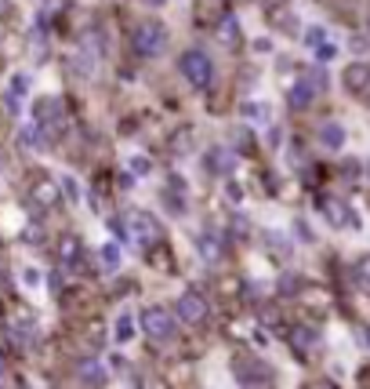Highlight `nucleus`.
Segmentation results:
<instances>
[{
    "instance_id": "1",
    "label": "nucleus",
    "mask_w": 370,
    "mask_h": 389,
    "mask_svg": "<svg viewBox=\"0 0 370 389\" xmlns=\"http://www.w3.org/2000/svg\"><path fill=\"white\" fill-rule=\"evenodd\" d=\"M124 229H127V244H135L138 251H152V248L164 244V226L152 219L149 211H127Z\"/></svg>"
},
{
    "instance_id": "21",
    "label": "nucleus",
    "mask_w": 370,
    "mask_h": 389,
    "mask_svg": "<svg viewBox=\"0 0 370 389\" xmlns=\"http://www.w3.org/2000/svg\"><path fill=\"white\" fill-rule=\"evenodd\" d=\"M102 262H105V269H120V248L117 244H102Z\"/></svg>"
},
{
    "instance_id": "18",
    "label": "nucleus",
    "mask_w": 370,
    "mask_h": 389,
    "mask_svg": "<svg viewBox=\"0 0 370 389\" xmlns=\"http://www.w3.org/2000/svg\"><path fill=\"white\" fill-rule=\"evenodd\" d=\"M319 142L331 146V149H341V146H345V127H341L338 120H326V124L319 127Z\"/></svg>"
},
{
    "instance_id": "31",
    "label": "nucleus",
    "mask_w": 370,
    "mask_h": 389,
    "mask_svg": "<svg viewBox=\"0 0 370 389\" xmlns=\"http://www.w3.org/2000/svg\"><path fill=\"white\" fill-rule=\"evenodd\" d=\"M305 389H338V385H331V382H312V385H305Z\"/></svg>"
},
{
    "instance_id": "22",
    "label": "nucleus",
    "mask_w": 370,
    "mask_h": 389,
    "mask_svg": "<svg viewBox=\"0 0 370 389\" xmlns=\"http://www.w3.org/2000/svg\"><path fill=\"white\" fill-rule=\"evenodd\" d=\"M305 44L319 51V48L326 44V30H323V26H312V30H305Z\"/></svg>"
},
{
    "instance_id": "16",
    "label": "nucleus",
    "mask_w": 370,
    "mask_h": 389,
    "mask_svg": "<svg viewBox=\"0 0 370 389\" xmlns=\"http://www.w3.org/2000/svg\"><path fill=\"white\" fill-rule=\"evenodd\" d=\"M239 113H244V120H251V124H269L272 120V106L269 102H244Z\"/></svg>"
},
{
    "instance_id": "4",
    "label": "nucleus",
    "mask_w": 370,
    "mask_h": 389,
    "mask_svg": "<svg viewBox=\"0 0 370 389\" xmlns=\"http://www.w3.org/2000/svg\"><path fill=\"white\" fill-rule=\"evenodd\" d=\"M232 371H236V378H239L244 389H269L272 385V371L258 357H239L232 364Z\"/></svg>"
},
{
    "instance_id": "17",
    "label": "nucleus",
    "mask_w": 370,
    "mask_h": 389,
    "mask_svg": "<svg viewBox=\"0 0 370 389\" xmlns=\"http://www.w3.org/2000/svg\"><path fill=\"white\" fill-rule=\"evenodd\" d=\"M207 164L218 171V175H229V171L236 167V153H229V149L218 146V149H211V153H207Z\"/></svg>"
},
{
    "instance_id": "33",
    "label": "nucleus",
    "mask_w": 370,
    "mask_h": 389,
    "mask_svg": "<svg viewBox=\"0 0 370 389\" xmlns=\"http://www.w3.org/2000/svg\"><path fill=\"white\" fill-rule=\"evenodd\" d=\"M8 11V0H0V15H4Z\"/></svg>"
},
{
    "instance_id": "12",
    "label": "nucleus",
    "mask_w": 370,
    "mask_h": 389,
    "mask_svg": "<svg viewBox=\"0 0 370 389\" xmlns=\"http://www.w3.org/2000/svg\"><path fill=\"white\" fill-rule=\"evenodd\" d=\"M316 342H319V331L312 328V324H298V328L291 331V345L298 350V357L312 353V350H316Z\"/></svg>"
},
{
    "instance_id": "26",
    "label": "nucleus",
    "mask_w": 370,
    "mask_h": 389,
    "mask_svg": "<svg viewBox=\"0 0 370 389\" xmlns=\"http://www.w3.org/2000/svg\"><path fill=\"white\" fill-rule=\"evenodd\" d=\"M29 91V77L26 73H15L11 77V95H26Z\"/></svg>"
},
{
    "instance_id": "15",
    "label": "nucleus",
    "mask_w": 370,
    "mask_h": 389,
    "mask_svg": "<svg viewBox=\"0 0 370 389\" xmlns=\"http://www.w3.org/2000/svg\"><path fill=\"white\" fill-rule=\"evenodd\" d=\"M218 40H222L225 48H239L244 37H239V18L236 15H225L222 23H218Z\"/></svg>"
},
{
    "instance_id": "24",
    "label": "nucleus",
    "mask_w": 370,
    "mask_h": 389,
    "mask_svg": "<svg viewBox=\"0 0 370 389\" xmlns=\"http://www.w3.org/2000/svg\"><path fill=\"white\" fill-rule=\"evenodd\" d=\"M149 171H152L149 157H131V175H149Z\"/></svg>"
},
{
    "instance_id": "3",
    "label": "nucleus",
    "mask_w": 370,
    "mask_h": 389,
    "mask_svg": "<svg viewBox=\"0 0 370 389\" xmlns=\"http://www.w3.org/2000/svg\"><path fill=\"white\" fill-rule=\"evenodd\" d=\"M178 70L185 73V80L192 84V88H211V77H214V66H211V55L200 51V48H189L178 62Z\"/></svg>"
},
{
    "instance_id": "11",
    "label": "nucleus",
    "mask_w": 370,
    "mask_h": 389,
    "mask_svg": "<svg viewBox=\"0 0 370 389\" xmlns=\"http://www.w3.org/2000/svg\"><path fill=\"white\" fill-rule=\"evenodd\" d=\"M196 251H200V258H207V262H222V251H225V241L218 233L204 229L200 236H196Z\"/></svg>"
},
{
    "instance_id": "28",
    "label": "nucleus",
    "mask_w": 370,
    "mask_h": 389,
    "mask_svg": "<svg viewBox=\"0 0 370 389\" xmlns=\"http://www.w3.org/2000/svg\"><path fill=\"white\" fill-rule=\"evenodd\" d=\"M87 338H91V342L98 345V342L105 338V331H102V324H91V328H87Z\"/></svg>"
},
{
    "instance_id": "29",
    "label": "nucleus",
    "mask_w": 370,
    "mask_h": 389,
    "mask_svg": "<svg viewBox=\"0 0 370 389\" xmlns=\"http://www.w3.org/2000/svg\"><path fill=\"white\" fill-rule=\"evenodd\" d=\"M22 241H29V244H37V241H40V226H29L26 233H22Z\"/></svg>"
},
{
    "instance_id": "35",
    "label": "nucleus",
    "mask_w": 370,
    "mask_h": 389,
    "mask_svg": "<svg viewBox=\"0 0 370 389\" xmlns=\"http://www.w3.org/2000/svg\"><path fill=\"white\" fill-rule=\"evenodd\" d=\"M366 342H370V328H366Z\"/></svg>"
},
{
    "instance_id": "14",
    "label": "nucleus",
    "mask_w": 370,
    "mask_h": 389,
    "mask_svg": "<svg viewBox=\"0 0 370 389\" xmlns=\"http://www.w3.org/2000/svg\"><path fill=\"white\" fill-rule=\"evenodd\" d=\"M77 371H80V378H84L87 385H105V382H109L105 367H102L98 360H91V357H84V360H80V367H77Z\"/></svg>"
},
{
    "instance_id": "27",
    "label": "nucleus",
    "mask_w": 370,
    "mask_h": 389,
    "mask_svg": "<svg viewBox=\"0 0 370 389\" xmlns=\"http://www.w3.org/2000/svg\"><path fill=\"white\" fill-rule=\"evenodd\" d=\"M18 146H22V149L37 146V132H18Z\"/></svg>"
},
{
    "instance_id": "6",
    "label": "nucleus",
    "mask_w": 370,
    "mask_h": 389,
    "mask_svg": "<svg viewBox=\"0 0 370 389\" xmlns=\"http://www.w3.org/2000/svg\"><path fill=\"white\" fill-rule=\"evenodd\" d=\"M319 88H323V73H309V77H301L294 88L287 91V106L291 110H309L312 106V98L319 95Z\"/></svg>"
},
{
    "instance_id": "20",
    "label": "nucleus",
    "mask_w": 370,
    "mask_h": 389,
    "mask_svg": "<svg viewBox=\"0 0 370 389\" xmlns=\"http://www.w3.org/2000/svg\"><path fill=\"white\" fill-rule=\"evenodd\" d=\"M192 127H182V132H174L171 135V149H174V153H192Z\"/></svg>"
},
{
    "instance_id": "9",
    "label": "nucleus",
    "mask_w": 370,
    "mask_h": 389,
    "mask_svg": "<svg viewBox=\"0 0 370 389\" xmlns=\"http://www.w3.org/2000/svg\"><path fill=\"white\" fill-rule=\"evenodd\" d=\"M341 84H345V91L363 95L370 88V62H348L345 73H341Z\"/></svg>"
},
{
    "instance_id": "23",
    "label": "nucleus",
    "mask_w": 370,
    "mask_h": 389,
    "mask_svg": "<svg viewBox=\"0 0 370 389\" xmlns=\"http://www.w3.org/2000/svg\"><path fill=\"white\" fill-rule=\"evenodd\" d=\"M356 280H359V284L370 291V255H363L359 258V262H356Z\"/></svg>"
},
{
    "instance_id": "34",
    "label": "nucleus",
    "mask_w": 370,
    "mask_h": 389,
    "mask_svg": "<svg viewBox=\"0 0 370 389\" xmlns=\"http://www.w3.org/2000/svg\"><path fill=\"white\" fill-rule=\"evenodd\" d=\"M0 378H4V360H0Z\"/></svg>"
},
{
    "instance_id": "5",
    "label": "nucleus",
    "mask_w": 370,
    "mask_h": 389,
    "mask_svg": "<svg viewBox=\"0 0 370 389\" xmlns=\"http://www.w3.org/2000/svg\"><path fill=\"white\" fill-rule=\"evenodd\" d=\"M138 324H142V331L149 338H157V342H167L174 335V324H171V313L164 306H145L138 313Z\"/></svg>"
},
{
    "instance_id": "25",
    "label": "nucleus",
    "mask_w": 370,
    "mask_h": 389,
    "mask_svg": "<svg viewBox=\"0 0 370 389\" xmlns=\"http://www.w3.org/2000/svg\"><path fill=\"white\" fill-rule=\"evenodd\" d=\"M62 189H65V197H70L73 204L80 200V186H77V179H73V175H62Z\"/></svg>"
},
{
    "instance_id": "7",
    "label": "nucleus",
    "mask_w": 370,
    "mask_h": 389,
    "mask_svg": "<svg viewBox=\"0 0 370 389\" xmlns=\"http://www.w3.org/2000/svg\"><path fill=\"white\" fill-rule=\"evenodd\" d=\"M55 258H58L62 269H80L84 266V244H80V236L77 233H65L62 241L55 244Z\"/></svg>"
},
{
    "instance_id": "13",
    "label": "nucleus",
    "mask_w": 370,
    "mask_h": 389,
    "mask_svg": "<svg viewBox=\"0 0 370 389\" xmlns=\"http://www.w3.org/2000/svg\"><path fill=\"white\" fill-rule=\"evenodd\" d=\"M319 211H323V219L331 222L334 229H341V226H348V222H352V215H348V208H345L341 200H334V197H323V200H319Z\"/></svg>"
},
{
    "instance_id": "19",
    "label": "nucleus",
    "mask_w": 370,
    "mask_h": 389,
    "mask_svg": "<svg viewBox=\"0 0 370 389\" xmlns=\"http://www.w3.org/2000/svg\"><path fill=\"white\" fill-rule=\"evenodd\" d=\"M113 338H117V342H131V338H135V317H131V313H120V317H117Z\"/></svg>"
},
{
    "instance_id": "30",
    "label": "nucleus",
    "mask_w": 370,
    "mask_h": 389,
    "mask_svg": "<svg viewBox=\"0 0 370 389\" xmlns=\"http://www.w3.org/2000/svg\"><path fill=\"white\" fill-rule=\"evenodd\" d=\"M261 4H265V8H287L291 0H261Z\"/></svg>"
},
{
    "instance_id": "2",
    "label": "nucleus",
    "mask_w": 370,
    "mask_h": 389,
    "mask_svg": "<svg viewBox=\"0 0 370 389\" xmlns=\"http://www.w3.org/2000/svg\"><path fill=\"white\" fill-rule=\"evenodd\" d=\"M131 48H135L142 58L164 55V48H167V26L157 23V18H145V23H138L135 33H131Z\"/></svg>"
},
{
    "instance_id": "8",
    "label": "nucleus",
    "mask_w": 370,
    "mask_h": 389,
    "mask_svg": "<svg viewBox=\"0 0 370 389\" xmlns=\"http://www.w3.org/2000/svg\"><path fill=\"white\" fill-rule=\"evenodd\" d=\"M178 317H182V324L200 328V324L207 320V302H204V295H200V291H185V295L178 298Z\"/></svg>"
},
{
    "instance_id": "32",
    "label": "nucleus",
    "mask_w": 370,
    "mask_h": 389,
    "mask_svg": "<svg viewBox=\"0 0 370 389\" xmlns=\"http://www.w3.org/2000/svg\"><path fill=\"white\" fill-rule=\"evenodd\" d=\"M145 4H152V8H160V4H164V0H145Z\"/></svg>"
},
{
    "instance_id": "10",
    "label": "nucleus",
    "mask_w": 370,
    "mask_h": 389,
    "mask_svg": "<svg viewBox=\"0 0 370 389\" xmlns=\"http://www.w3.org/2000/svg\"><path fill=\"white\" fill-rule=\"evenodd\" d=\"M29 200H33V208H58V186H55V179H37L29 186Z\"/></svg>"
}]
</instances>
